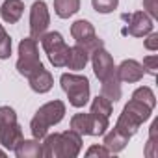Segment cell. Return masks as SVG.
<instances>
[{"instance_id": "4", "label": "cell", "mask_w": 158, "mask_h": 158, "mask_svg": "<svg viewBox=\"0 0 158 158\" xmlns=\"http://www.w3.org/2000/svg\"><path fill=\"white\" fill-rule=\"evenodd\" d=\"M19 58H17V71L21 76L28 78L35 69L43 67V61H41V56H39V45H37V39L34 37H24L21 39L19 43Z\"/></svg>"}, {"instance_id": "20", "label": "cell", "mask_w": 158, "mask_h": 158, "mask_svg": "<svg viewBox=\"0 0 158 158\" xmlns=\"http://www.w3.org/2000/svg\"><path fill=\"white\" fill-rule=\"evenodd\" d=\"M58 143H60V132H54V134L48 132V134L41 139L43 156H45V158H58Z\"/></svg>"}, {"instance_id": "8", "label": "cell", "mask_w": 158, "mask_h": 158, "mask_svg": "<svg viewBox=\"0 0 158 158\" xmlns=\"http://www.w3.org/2000/svg\"><path fill=\"white\" fill-rule=\"evenodd\" d=\"M89 61H91V67H93V73L99 80H104L106 76H110L112 73H115V63H114V58L112 54L102 47L99 50H95L91 56H89Z\"/></svg>"}, {"instance_id": "24", "label": "cell", "mask_w": 158, "mask_h": 158, "mask_svg": "<svg viewBox=\"0 0 158 158\" xmlns=\"http://www.w3.org/2000/svg\"><path fill=\"white\" fill-rule=\"evenodd\" d=\"M71 130L78 132L82 138L89 136V114H74L71 117Z\"/></svg>"}, {"instance_id": "23", "label": "cell", "mask_w": 158, "mask_h": 158, "mask_svg": "<svg viewBox=\"0 0 158 158\" xmlns=\"http://www.w3.org/2000/svg\"><path fill=\"white\" fill-rule=\"evenodd\" d=\"M91 114H97V115H104V117H110L112 112H114V102H110L106 97L102 95H97L93 101H91V108H89Z\"/></svg>"}, {"instance_id": "33", "label": "cell", "mask_w": 158, "mask_h": 158, "mask_svg": "<svg viewBox=\"0 0 158 158\" xmlns=\"http://www.w3.org/2000/svg\"><path fill=\"white\" fill-rule=\"evenodd\" d=\"M145 156L147 158H154V156H158V139H151V138H147V143H145Z\"/></svg>"}, {"instance_id": "12", "label": "cell", "mask_w": 158, "mask_h": 158, "mask_svg": "<svg viewBox=\"0 0 158 158\" xmlns=\"http://www.w3.org/2000/svg\"><path fill=\"white\" fill-rule=\"evenodd\" d=\"M13 152H15L17 158H41L43 156L41 139H35V138L26 139V138H23L17 143V147L13 149Z\"/></svg>"}, {"instance_id": "25", "label": "cell", "mask_w": 158, "mask_h": 158, "mask_svg": "<svg viewBox=\"0 0 158 158\" xmlns=\"http://www.w3.org/2000/svg\"><path fill=\"white\" fill-rule=\"evenodd\" d=\"M114 128H117L121 134H125L127 138H132V136H136V132H138V128H139V125H136L132 119H128L125 114H119V117H117V121H115V125H114Z\"/></svg>"}, {"instance_id": "5", "label": "cell", "mask_w": 158, "mask_h": 158, "mask_svg": "<svg viewBox=\"0 0 158 158\" xmlns=\"http://www.w3.org/2000/svg\"><path fill=\"white\" fill-rule=\"evenodd\" d=\"M50 24V11L45 0H35L30 8V37L37 39L48 30Z\"/></svg>"}, {"instance_id": "17", "label": "cell", "mask_w": 158, "mask_h": 158, "mask_svg": "<svg viewBox=\"0 0 158 158\" xmlns=\"http://www.w3.org/2000/svg\"><path fill=\"white\" fill-rule=\"evenodd\" d=\"M71 35L76 43H82V41L89 39L91 35H95V26L86 19H78L71 24Z\"/></svg>"}, {"instance_id": "35", "label": "cell", "mask_w": 158, "mask_h": 158, "mask_svg": "<svg viewBox=\"0 0 158 158\" xmlns=\"http://www.w3.org/2000/svg\"><path fill=\"white\" fill-rule=\"evenodd\" d=\"M2 32H4V26H2V24H0V34H2Z\"/></svg>"}, {"instance_id": "10", "label": "cell", "mask_w": 158, "mask_h": 158, "mask_svg": "<svg viewBox=\"0 0 158 158\" xmlns=\"http://www.w3.org/2000/svg\"><path fill=\"white\" fill-rule=\"evenodd\" d=\"M28 84H30L32 91H35V93H39V95H45V93H48V91L52 89V86H54V76H52V73H50L48 69H45V65H43V67L35 69V71L28 76Z\"/></svg>"}, {"instance_id": "28", "label": "cell", "mask_w": 158, "mask_h": 158, "mask_svg": "<svg viewBox=\"0 0 158 158\" xmlns=\"http://www.w3.org/2000/svg\"><path fill=\"white\" fill-rule=\"evenodd\" d=\"M76 45H80V47H82L89 56H91L95 50H99V48H102V47H104V41L95 34V35H91L89 39H86V41H82V43H76Z\"/></svg>"}, {"instance_id": "16", "label": "cell", "mask_w": 158, "mask_h": 158, "mask_svg": "<svg viewBox=\"0 0 158 158\" xmlns=\"http://www.w3.org/2000/svg\"><path fill=\"white\" fill-rule=\"evenodd\" d=\"M101 95L106 97L110 102H117L123 95L121 89V80L117 78L115 73H112L110 76H106L104 80H101Z\"/></svg>"}, {"instance_id": "15", "label": "cell", "mask_w": 158, "mask_h": 158, "mask_svg": "<svg viewBox=\"0 0 158 158\" xmlns=\"http://www.w3.org/2000/svg\"><path fill=\"white\" fill-rule=\"evenodd\" d=\"M88 63H89V54H88L80 45L69 47V56H67V63H65V67H67L69 71L78 73V71L86 69Z\"/></svg>"}, {"instance_id": "13", "label": "cell", "mask_w": 158, "mask_h": 158, "mask_svg": "<svg viewBox=\"0 0 158 158\" xmlns=\"http://www.w3.org/2000/svg\"><path fill=\"white\" fill-rule=\"evenodd\" d=\"M23 13H24V2L23 0H4V4L0 6V17L8 24L19 23Z\"/></svg>"}, {"instance_id": "3", "label": "cell", "mask_w": 158, "mask_h": 158, "mask_svg": "<svg viewBox=\"0 0 158 158\" xmlns=\"http://www.w3.org/2000/svg\"><path fill=\"white\" fill-rule=\"evenodd\" d=\"M23 138L24 134L19 125L17 112L11 106H0V145L8 151H13Z\"/></svg>"}, {"instance_id": "29", "label": "cell", "mask_w": 158, "mask_h": 158, "mask_svg": "<svg viewBox=\"0 0 158 158\" xmlns=\"http://www.w3.org/2000/svg\"><path fill=\"white\" fill-rule=\"evenodd\" d=\"M141 67H143L145 74L156 76V74H158V54H149V56H145L143 61H141Z\"/></svg>"}, {"instance_id": "2", "label": "cell", "mask_w": 158, "mask_h": 158, "mask_svg": "<svg viewBox=\"0 0 158 158\" xmlns=\"http://www.w3.org/2000/svg\"><path fill=\"white\" fill-rule=\"evenodd\" d=\"M60 86L65 91L69 104L73 108H84L91 99V86L86 74H78L74 71L63 73L60 76Z\"/></svg>"}, {"instance_id": "34", "label": "cell", "mask_w": 158, "mask_h": 158, "mask_svg": "<svg viewBox=\"0 0 158 158\" xmlns=\"http://www.w3.org/2000/svg\"><path fill=\"white\" fill-rule=\"evenodd\" d=\"M6 154H8L6 151H2V149H0V158H6Z\"/></svg>"}, {"instance_id": "14", "label": "cell", "mask_w": 158, "mask_h": 158, "mask_svg": "<svg viewBox=\"0 0 158 158\" xmlns=\"http://www.w3.org/2000/svg\"><path fill=\"white\" fill-rule=\"evenodd\" d=\"M128 139L125 134H121L117 128H110L102 134V145L112 152V154H119L121 151H125V147L128 145Z\"/></svg>"}, {"instance_id": "9", "label": "cell", "mask_w": 158, "mask_h": 158, "mask_svg": "<svg viewBox=\"0 0 158 158\" xmlns=\"http://www.w3.org/2000/svg\"><path fill=\"white\" fill-rule=\"evenodd\" d=\"M115 74L121 80V84H136L143 78L145 71L138 60L130 58V60H123L119 65H115Z\"/></svg>"}, {"instance_id": "11", "label": "cell", "mask_w": 158, "mask_h": 158, "mask_svg": "<svg viewBox=\"0 0 158 158\" xmlns=\"http://www.w3.org/2000/svg\"><path fill=\"white\" fill-rule=\"evenodd\" d=\"M121 114H125L128 119H132L136 125L141 127L145 121L151 119V115H152V108H149L147 104H143V102H139V101L130 99V101L125 104V108H123Z\"/></svg>"}, {"instance_id": "19", "label": "cell", "mask_w": 158, "mask_h": 158, "mask_svg": "<svg viewBox=\"0 0 158 158\" xmlns=\"http://www.w3.org/2000/svg\"><path fill=\"white\" fill-rule=\"evenodd\" d=\"M110 128V117L89 112V136H102Z\"/></svg>"}, {"instance_id": "27", "label": "cell", "mask_w": 158, "mask_h": 158, "mask_svg": "<svg viewBox=\"0 0 158 158\" xmlns=\"http://www.w3.org/2000/svg\"><path fill=\"white\" fill-rule=\"evenodd\" d=\"M11 48H13V43H11V37L10 34L4 30L0 34V60H8L11 56Z\"/></svg>"}, {"instance_id": "18", "label": "cell", "mask_w": 158, "mask_h": 158, "mask_svg": "<svg viewBox=\"0 0 158 158\" xmlns=\"http://www.w3.org/2000/svg\"><path fill=\"white\" fill-rule=\"evenodd\" d=\"M80 11V0H54V13L60 19H69Z\"/></svg>"}, {"instance_id": "7", "label": "cell", "mask_w": 158, "mask_h": 158, "mask_svg": "<svg viewBox=\"0 0 158 158\" xmlns=\"http://www.w3.org/2000/svg\"><path fill=\"white\" fill-rule=\"evenodd\" d=\"M82 151V136L74 130L60 132V143H58V158H76Z\"/></svg>"}, {"instance_id": "30", "label": "cell", "mask_w": 158, "mask_h": 158, "mask_svg": "<svg viewBox=\"0 0 158 158\" xmlns=\"http://www.w3.org/2000/svg\"><path fill=\"white\" fill-rule=\"evenodd\" d=\"M86 156H88V158H91V156H102V158H106V156H112V152L101 143V145H91V147L86 151Z\"/></svg>"}, {"instance_id": "1", "label": "cell", "mask_w": 158, "mask_h": 158, "mask_svg": "<svg viewBox=\"0 0 158 158\" xmlns=\"http://www.w3.org/2000/svg\"><path fill=\"white\" fill-rule=\"evenodd\" d=\"M65 102L63 101H50V102H45L43 106H39V110L35 112V115L32 117L30 121V132H32V138L35 139H43L50 127L58 125L63 117H65Z\"/></svg>"}, {"instance_id": "21", "label": "cell", "mask_w": 158, "mask_h": 158, "mask_svg": "<svg viewBox=\"0 0 158 158\" xmlns=\"http://www.w3.org/2000/svg\"><path fill=\"white\" fill-rule=\"evenodd\" d=\"M47 56H48V61H50L54 67H58V69H60V67H65V63H67V56H69V45L63 43V45H60V47L48 50Z\"/></svg>"}, {"instance_id": "22", "label": "cell", "mask_w": 158, "mask_h": 158, "mask_svg": "<svg viewBox=\"0 0 158 158\" xmlns=\"http://www.w3.org/2000/svg\"><path fill=\"white\" fill-rule=\"evenodd\" d=\"M130 99L139 101V102L147 104V106L152 108V110H154V106H156V95H154V91H152L149 86H139V88H136V89L132 91V97H130Z\"/></svg>"}, {"instance_id": "6", "label": "cell", "mask_w": 158, "mask_h": 158, "mask_svg": "<svg viewBox=\"0 0 158 158\" xmlns=\"http://www.w3.org/2000/svg\"><path fill=\"white\" fill-rule=\"evenodd\" d=\"M123 19L127 21V26H128L127 30L132 37H145L154 30V19H151L143 10L132 15H123Z\"/></svg>"}, {"instance_id": "31", "label": "cell", "mask_w": 158, "mask_h": 158, "mask_svg": "<svg viewBox=\"0 0 158 158\" xmlns=\"http://www.w3.org/2000/svg\"><path fill=\"white\" fill-rule=\"evenodd\" d=\"M143 47L151 52H156L158 50V34L156 32H151L143 37Z\"/></svg>"}, {"instance_id": "32", "label": "cell", "mask_w": 158, "mask_h": 158, "mask_svg": "<svg viewBox=\"0 0 158 158\" xmlns=\"http://www.w3.org/2000/svg\"><path fill=\"white\" fill-rule=\"evenodd\" d=\"M143 11L151 19H158V0H143Z\"/></svg>"}, {"instance_id": "26", "label": "cell", "mask_w": 158, "mask_h": 158, "mask_svg": "<svg viewBox=\"0 0 158 158\" xmlns=\"http://www.w3.org/2000/svg\"><path fill=\"white\" fill-rule=\"evenodd\" d=\"M91 6L97 13L101 15H108V13H114L119 6V0H91Z\"/></svg>"}]
</instances>
